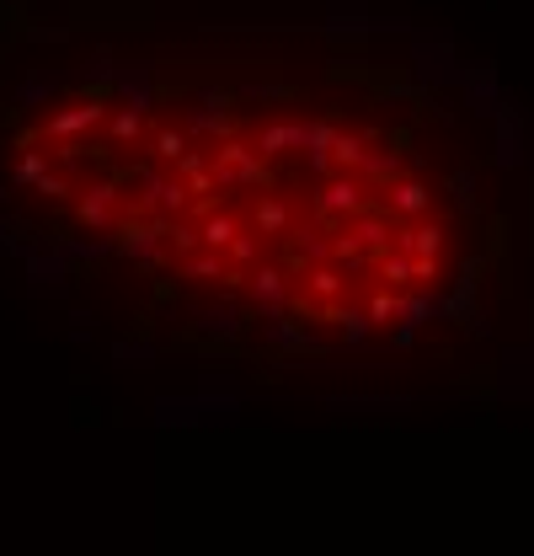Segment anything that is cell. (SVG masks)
I'll return each instance as SVG.
<instances>
[{"instance_id": "31", "label": "cell", "mask_w": 534, "mask_h": 556, "mask_svg": "<svg viewBox=\"0 0 534 556\" xmlns=\"http://www.w3.org/2000/svg\"><path fill=\"white\" fill-rule=\"evenodd\" d=\"M198 102H203V107H219V113H230L235 86H203V91H198Z\"/></svg>"}, {"instance_id": "3", "label": "cell", "mask_w": 534, "mask_h": 556, "mask_svg": "<svg viewBox=\"0 0 534 556\" xmlns=\"http://www.w3.org/2000/svg\"><path fill=\"white\" fill-rule=\"evenodd\" d=\"M246 289H251V305L262 311V321H267V316H284L289 300H294V273L267 262V268H251V273H246Z\"/></svg>"}, {"instance_id": "22", "label": "cell", "mask_w": 534, "mask_h": 556, "mask_svg": "<svg viewBox=\"0 0 534 556\" xmlns=\"http://www.w3.org/2000/svg\"><path fill=\"white\" fill-rule=\"evenodd\" d=\"M332 156H337V166L342 172H353V166H364V134H337V145H332Z\"/></svg>"}, {"instance_id": "13", "label": "cell", "mask_w": 534, "mask_h": 556, "mask_svg": "<svg viewBox=\"0 0 534 556\" xmlns=\"http://www.w3.org/2000/svg\"><path fill=\"white\" fill-rule=\"evenodd\" d=\"M198 332L214 337V343H235V337L246 332V316L235 311V305H225V311H203L198 316Z\"/></svg>"}, {"instance_id": "18", "label": "cell", "mask_w": 534, "mask_h": 556, "mask_svg": "<svg viewBox=\"0 0 534 556\" xmlns=\"http://www.w3.org/2000/svg\"><path fill=\"white\" fill-rule=\"evenodd\" d=\"M43 177H49V150H33V145H27L22 161H17V172H11V188H38Z\"/></svg>"}, {"instance_id": "20", "label": "cell", "mask_w": 534, "mask_h": 556, "mask_svg": "<svg viewBox=\"0 0 534 556\" xmlns=\"http://www.w3.org/2000/svg\"><path fill=\"white\" fill-rule=\"evenodd\" d=\"M358 172H364L369 182H396V172H401V156H396V150H369Z\"/></svg>"}, {"instance_id": "9", "label": "cell", "mask_w": 534, "mask_h": 556, "mask_svg": "<svg viewBox=\"0 0 534 556\" xmlns=\"http://www.w3.org/2000/svg\"><path fill=\"white\" fill-rule=\"evenodd\" d=\"M182 278H198V284H225L230 278V252H214V246H198V252L182 257Z\"/></svg>"}, {"instance_id": "10", "label": "cell", "mask_w": 534, "mask_h": 556, "mask_svg": "<svg viewBox=\"0 0 534 556\" xmlns=\"http://www.w3.org/2000/svg\"><path fill=\"white\" fill-rule=\"evenodd\" d=\"M187 134L193 139H209V145H219V139H230L235 134V118L230 113H219V107H193V113H187V123H182Z\"/></svg>"}, {"instance_id": "11", "label": "cell", "mask_w": 534, "mask_h": 556, "mask_svg": "<svg viewBox=\"0 0 534 556\" xmlns=\"http://www.w3.org/2000/svg\"><path fill=\"white\" fill-rule=\"evenodd\" d=\"M139 139H145V113H139V107H113V118H107V145L113 150H129V145H139Z\"/></svg>"}, {"instance_id": "19", "label": "cell", "mask_w": 534, "mask_h": 556, "mask_svg": "<svg viewBox=\"0 0 534 556\" xmlns=\"http://www.w3.org/2000/svg\"><path fill=\"white\" fill-rule=\"evenodd\" d=\"M27 273L33 278H49V289H59L70 278V257H65V246H54L49 257H27Z\"/></svg>"}, {"instance_id": "26", "label": "cell", "mask_w": 534, "mask_h": 556, "mask_svg": "<svg viewBox=\"0 0 534 556\" xmlns=\"http://www.w3.org/2000/svg\"><path fill=\"white\" fill-rule=\"evenodd\" d=\"M171 246H177V252L187 257V252H198V246H203V236H198V225H187V220H177V225H171V236H166Z\"/></svg>"}, {"instance_id": "28", "label": "cell", "mask_w": 534, "mask_h": 556, "mask_svg": "<svg viewBox=\"0 0 534 556\" xmlns=\"http://www.w3.org/2000/svg\"><path fill=\"white\" fill-rule=\"evenodd\" d=\"M38 193H43V198H70L75 182H70V172H54V166H49V177L38 182Z\"/></svg>"}, {"instance_id": "33", "label": "cell", "mask_w": 534, "mask_h": 556, "mask_svg": "<svg viewBox=\"0 0 534 556\" xmlns=\"http://www.w3.org/2000/svg\"><path fill=\"white\" fill-rule=\"evenodd\" d=\"M118 359H123V364H150L155 353H150L145 343H118Z\"/></svg>"}, {"instance_id": "16", "label": "cell", "mask_w": 534, "mask_h": 556, "mask_svg": "<svg viewBox=\"0 0 534 556\" xmlns=\"http://www.w3.org/2000/svg\"><path fill=\"white\" fill-rule=\"evenodd\" d=\"M187 150H193V134H187V129H171V123H166V129L150 134V156L166 161V166H177Z\"/></svg>"}, {"instance_id": "15", "label": "cell", "mask_w": 534, "mask_h": 556, "mask_svg": "<svg viewBox=\"0 0 534 556\" xmlns=\"http://www.w3.org/2000/svg\"><path fill=\"white\" fill-rule=\"evenodd\" d=\"M289 220H294L289 204H284V198H273V193H262V204L251 209V225H257V236H284Z\"/></svg>"}, {"instance_id": "27", "label": "cell", "mask_w": 534, "mask_h": 556, "mask_svg": "<svg viewBox=\"0 0 534 556\" xmlns=\"http://www.w3.org/2000/svg\"><path fill=\"white\" fill-rule=\"evenodd\" d=\"M337 134H342V129H337L332 118L310 123V139H305V150H332V145H337Z\"/></svg>"}, {"instance_id": "23", "label": "cell", "mask_w": 534, "mask_h": 556, "mask_svg": "<svg viewBox=\"0 0 534 556\" xmlns=\"http://www.w3.org/2000/svg\"><path fill=\"white\" fill-rule=\"evenodd\" d=\"M380 278H385L390 289L412 284V278H417V273H412V252H401V257H385V262H380Z\"/></svg>"}, {"instance_id": "24", "label": "cell", "mask_w": 534, "mask_h": 556, "mask_svg": "<svg viewBox=\"0 0 534 556\" xmlns=\"http://www.w3.org/2000/svg\"><path fill=\"white\" fill-rule=\"evenodd\" d=\"M369 316H374V327H380V321H396V316H401V295H396V289L385 284L380 295L369 300Z\"/></svg>"}, {"instance_id": "8", "label": "cell", "mask_w": 534, "mask_h": 556, "mask_svg": "<svg viewBox=\"0 0 534 556\" xmlns=\"http://www.w3.org/2000/svg\"><path fill=\"white\" fill-rule=\"evenodd\" d=\"M118 97L129 102V107H139V113H150L155 102H161V86H155V75L145 70V65H134V70H118Z\"/></svg>"}, {"instance_id": "12", "label": "cell", "mask_w": 534, "mask_h": 556, "mask_svg": "<svg viewBox=\"0 0 534 556\" xmlns=\"http://www.w3.org/2000/svg\"><path fill=\"white\" fill-rule=\"evenodd\" d=\"M348 230L358 236V246H369V252H380V246L390 241V214H385V209H358Z\"/></svg>"}, {"instance_id": "5", "label": "cell", "mask_w": 534, "mask_h": 556, "mask_svg": "<svg viewBox=\"0 0 534 556\" xmlns=\"http://www.w3.org/2000/svg\"><path fill=\"white\" fill-rule=\"evenodd\" d=\"M358 209H369V198H364V182H353V177H332L316 193V214H321V220H337V214H348V220H353Z\"/></svg>"}, {"instance_id": "2", "label": "cell", "mask_w": 534, "mask_h": 556, "mask_svg": "<svg viewBox=\"0 0 534 556\" xmlns=\"http://www.w3.org/2000/svg\"><path fill=\"white\" fill-rule=\"evenodd\" d=\"M107 118H113V102L97 97V91H86L81 102H70V107H59V113H49L43 134H49V139H81V134H91V129H102Z\"/></svg>"}, {"instance_id": "25", "label": "cell", "mask_w": 534, "mask_h": 556, "mask_svg": "<svg viewBox=\"0 0 534 556\" xmlns=\"http://www.w3.org/2000/svg\"><path fill=\"white\" fill-rule=\"evenodd\" d=\"M470 188H476V172H454L449 177V193H454V204H460L465 214L476 209V193H470Z\"/></svg>"}, {"instance_id": "29", "label": "cell", "mask_w": 534, "mask_h": 556, "mask_svg": "<svg viewBox=\"0 0 534 556\" xmlns=\"http://www.w3.org/2000/svg\"><path fill=\"white\" fill-rule=\"evenodd\" d=\"M257 262V236H235L230 241V268H251Z\"/></svg>"}, {"instance_id": "4", "label": "cell", "mask_w": 534, "mask_h": 556, "mask_svg": "<svg viewBox=\"0 0 534 556\" xmlns=\"http://www.w3.org/2000/svg\"><path fill=\"white\" fill-rule=\"evenodd\" d=\"M118 204H123V193H118V172H113V177H97L91 188H81L75 220H81L86 230H113V225H118Z\"/></svg>"}, {"instance_id": "32", "label": "cell", "mask_w": 534, "mask_h": 556, "mask_svg": "<svg viewBox=\"0 0 534 556\" xmlns=\"http://www.w3.org/2000/svg\"><path fill=\"white\" fill-rule=\"evenodd\" d=\"M305 166H310L316 177H326V172L337 166V156H332V150H305Z\"/></svg>"}, {"instance_id": "7", "label": "cell", "mask_w": 534, "mask_h": 556, "mask_svg": "<svg viewBox=\"0 0 534 556\" xmlns=\"http://www.w3.org/2000/svg\"><path fill=\"white\" fill-rule=\"evenodd\" d=\"M305 139H310V123L278 118V123H262L257 150H262V156H284V150H305Z\"/></svg>"}, {"instance_id": "1", "label": "cell", "mask_w": 534, "mask_h": 556, "mask_svg": "<svg viewBox=\"0 0 534 556\" xmlns=\"http://www.w3.org/2000/svg\"><path fill=\"white\" fill-rule=\"evenodd\" d=\"M166 230L150 220V214H134V220H123L118 225V236H113V252L123 262H139L145 273H161L166 268Z\"/></svg>"}, {"instance_id": "21", "label": "cell", "mask_w": 534, "mask_h": 556, "mask_svg": "<svg viewBox=\"0 0 534 556\" xmlns=\"http://www.w3.org/2000/svg\"><path fill=\"white\" fill-rule=\"evenodd\" d=\"M305 278H310V295H316V300H337V295H342V273L326 268V262H316Z\"/></svg>"}, {"instance_id": "30", "label": "cell", "mask_w": 534, "mask_h": 556, "mask_svg": "<svg viewBox=\"0 0 534 556\" xmlns=\"http://www.w3.org/2000/svg\"><path fill=\"white\" fill-rule=\"evenodd\" d=\"M54 97V81H27L17 91V107H38V102H49Z\"/></svg>"}, {"instance_id": "14", "label": "cell", "mask_w": 534, "mask_h": 556, "mask_svg": "<svg viewBox=\"0 0 534 556\" xmlns=\"http://www.w3.org/2000/svg\"><path fill=\"white\" fill-rule=\"evenodd\" d=\"M198 236H203V246H214V252H230V241L241 236V225H235V214L209 209V214L198 220Z\"/></svg>"}, {"instance_id": "6", "label": "cell", "mask_w": 534, "mask_h": 556, "mask_svg": "<svg viewBox=\"0 0 534 556\" xmlns=\"http://www.w3.org/2000/svg\"><path fill=\"white\" fill-rule=\"evenodd\" d=\"M262 337H267V348H278V353H316L321 348V337L310 327H300V321H289V316H267Z\"/></svg>"}, {"instance_id": "17", "label": "cell", "mask_w": 534, "mask_h": 556, "mask_svg": "<svg viewBox=\"0 0 534 556\" xmlns=\"http://www.w3.org/2000/svg\"><path fill=\"white\" fill-rule=\"evenodd\" d=\"M433 193L422 182H390V214H428Z\"/></svg>"}]
</instances>
